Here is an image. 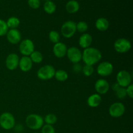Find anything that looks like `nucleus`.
Here are the masks:
<instances>
[{
    "label": "nucleus",
    "mask_w": 133,
    "mask_h": 133,
    "mask_svg": "<svg viewBox=\"0 0 133 133\" xmlns=\"http://www.w3.org/2000/svg\"><path fill=\"white\" fill-rule=\"evenodd\" d=\"M96 27L97 29L100 31H105L109 29V22L107 18H99L96 20L95 23Z\"/></svg>",
    "instance_id": "nucleus-19"
},
{
    "label": "nucleus",
    "mask_w": 133,
    "mask_h": 133,
    "mask_svg": "<svg viewBox=\"0 0 133 133\" xmlns=\"http://www.w3.org/2000/svg\"><path fill=\"white\" fill-rule=\"evenodd\" d=\"M88 24H87V22H84V21H81L76 24V29L79 32L84 33L88 30Z\"/></svg>",
    "instance_id": "nucleus-27"
},
{
    "label": "nucleus",
    "mask_w": 133,
    "mask_h": 133,
    "mask_svg": "<svg viewBox=\"0 0 133 133\" xmlns=\"http://www.w3.org/2000/svg\"><path fill=\"white\" fill-rule=\"evenodd\" d=\"M66 55L70 62L74 64L79 63L82 60L81 51L76 47H71L68 49Z\"/></svg>",
    "instance_id": "nucleus-10"
},
{
    "label": "nucleus",
    "mask_w": 133,
    "mask_h": 133,
    "mask_svg": "<svg viewBox=\"0 0 133 133\" xmlns=\"http://www.w3.org/2000/svg\"><path fill=\"white\" fill-rule=\"evenodd\" d=\"M116 96L119 99H123L127 96V92H126V88L123 87H120L119 89L117 90L115 92Z\"/></svg>",
    "instance_id": "nucleus-30"
},
{
    "label": "nucleus",
    "mask_w": 133,
    "mask_h": 133,
    "mask_svg": "<svg viewBox=\"0 0 133 133\" xmlns=\"http://www.w3.org/2000/svg\"><path fill=\"white\" fill-rule=\"evenodd\" d=\"M6 39L12 44H17L22 40V35L17 29H12L8 31L6 34Z\"/></svg>",
    "instance_id": "nucleus-13"
},
{
    "label": "nucleus",
    "mask_w": 133,
    "mask_h": 133,
    "mask_svg": "<svg viewBox=\"0 0 133 133\" xmlns=\"http://www.w3.org/2000/svg\"><path fill=\"white\" fill-rule=\"evenodd\" d=\"M101 51L95 48H86L82 53V60L86 65L93 66L101 59Z\"/></svg>",
    "instance_id": "nucleus-1"
},
{
    "label": "nucleus",
    "mask_w": 133,
    "mask_h": 133,
    "mask_svg": "<svg viewBox=\"0 0 133 133\" xmlns=\"http://www.w3.org/2000/svg\"><path fill=\"white\" fill-rule=\"evenodd\" d=\"M19 50L23 56L29 57L30 55L35 51L33 42L30 39H25L19 42Z\"/></svg>",
    "instance_id": "nucleus-8"
},
{
    "label": "nucleus",
    "mask_w": 133,
    "mask_h": 133,
    "mask_svg": "<svg viewBox=\"0 0 133 133\" xmlns=\"http://www.w3.org/2000/svg\"><path fill=\"white\" fill-rule=\"evenodd\" d=\"M35 133H37V132H35Z\"/></svg>",
    "instance_id": "nucleus-37"
},
{
    "label": "nucleus",
    "mask_w": 133,
    "mask_h": 133,
    "mask_svg": "<svg viewBox=\"0 0 133 133\" xmlns=\"http://www.w3.org/2000/svg\"><path fill=\"white\" fill-rule=\"evenodd\" d=\"M57 6L54 2L52 1H45L44 5V10L47 14H52L55 12Z\"/></svg>",
    "instance_id": "nucleus-21"
},
{
    "label": "nucleus",
    "mask_w": 133,
    "mask_h": 133,
    "mask_svg": "<svg viewBox=\"0 0 133 133\" xmlns=\"http://www.w3.org/2000/svg\"><path fill=\"white\" fill-rule=\"evenodd\" d=\"M49 38L51 42L57 44V43L59 42L61 36H60V34L57 31L53 30V31H50V32L49 33Z\"/></svg>",
    "instance_id": "nucleus-26"
},
{
    "label": "nucleus",
    "mask_w": 133,
    "mask_h": 133,
    "mask_svg": "<svg viewBox=\"0 0 133 133\" xmlns=\"http://www.w3.org/2000/svg\"><path fill=\"white\" fill-rule=\"evenodd\" d=\"M19 58V57L16 53H10L6 57L5 61L6 68L9 70H14L18 67Z\"/></svg>",
    "instance_id": "nucleus-12"
},
{
    "label": "nucleus",
    "mask_w": 133,
    "mask_h": 133,
    "mask_svg": "<svg viewBox=\"0 0 133 133\" xmlns=\"http://www.w3.org/2000/svg\"><path fill=\"white\" fill-rule=\"evenodd\" d=\"M54 77L57 79L58 81L64 82L66 81L68 78V74L65 70H58L57 71H55Z\"/></svg>",
    "instance_id": "nucleus-23"
},
{
    "label": "nucleus",
    "mask_w": 133,
    "mask_h": 133,
    "mask_svg": "<svg viewBox=\"0 0 133 133\" xmlns=\"http://www.w3.org/2000/svg\"><path fill=\"white\" fill-rule=\"evenodd\" d=\"M42 133H55V130L53 125L45 124L42 127Z\"/></svg>",
    "instance_id": "nucleus-31"
},
{
    "label": "nucleus",
    "mask_w": 133,
    "mask_h": 133,
    "mask_svg": "<svg viewBox=\"0 0 133 133\" xmlns=\"http://www.w3.org/2000/svg\"><path fill=\"white\" fill-rule=\"evenodd\" d=\"M44 1H51V0H44Z\"/></svg>",
    "instance_id": "nucleus-36"
},
{
    "label": "nucleus",
    "mask_w": 133,
    "mask_h": 133,
    "mask_svg": "<svg viewBox=\"0 0 133 133\" xmlns=\"http://www.w3.org/2000/svg\"><path fill=\"white\" fill-rule=\"evenodd\" d=\"M44 121L45 122L46 124L53 125V124H55L57 122V117L56 116L55 114H53V113H50V114H48L45 116Z\"/></svg>",
    "instance_id": "nucleus-25"
},
{
    "label": "nucleus",
    "mask_w": 133,
    "mask_h": 133,
    "mask_svg": "<svg viewBox=\"0 0 133 133\" xmlns=\"http://www.w3.org/2000/svg\"><path fill=\"white\" fill-rule=\"evenodd\" d=\"M68 48L65 44L62 42H58L55 44L53 48V52L55 56L57 58H63L66 55Z\"/></svg>",
    "instance_id": "nucleus-15"
},
{
    "label": "nucleus",
    "mask_w": 133,
    "mask_h": 133,
    "mask_svg": "<svg viewBox=\"0 0 133 133\" xmlns=\"http://www.w3.org/2000/svg\"><path fill=\"white\" fill-rule=\"evenodd\" d=\"M114 67L110 62L105 61L98 65L97 68V72L100 76L107 77L110 75L112 73Z\"/></svg>",
    "instance_id": "nucleus-11"
},
{
    "label": "nucleus",
    "mask_w": 133,
    "mask_h": 133,
    "mask_svg": "<svg viewBox=\"0 0 133 133\" xmlns=\"http://www.w3.org/2000/svg\"><path fill=\"white\" fill-rule=\"evenodd\" d=\"M55 70L51 65L47 64L40 68L37 71V77L41 80H49L54 77Z\"/></svg>",
    "instance_id": "nucleus-4"
},
{
    "label": "nucleus",
    "mask_w": 133,
    "mask_h": 133,
    "mask_svg": "<svg viewBox=\"0 0 133 133\" xmlns=\"http://www.w3.org/2000/svg\"><path fill=\"white\" fill-rule=\"evenodd\" d=\"M30 58L32 63L39 64L42 62L43 55L40 51H34L31 55H30Z\"/></svg>",
    "instance_id": "nucleus-24"
},
{
    "label": "nucleus",
    "mask_w": 133,
    "mask_h": 133,
    "mask_svg": "<svg viewBox=\"0 0 133 133\" xmlns=\"http://www.w3.org/2000/svg\"><path fill=\"white\" fill-rule=\"evenodd\" d=\"M126 92L127 96H128L130 98H133V85L131 84L128 87H126Z\"/></svg>",
    "instance_id": "nucleus-33"
},
{
    "label": "nucleus",
    "mask_w": 133,
    "mask_h": 133,
    "mask_svg": "<svg viewBox=\"0 0 133 133\" xmlns=\"http://www.w3.org/2000/svg\"><path fill=\"white\" fill-rule=\"evenodd\" d=\"M18 66H19V69L22 71H23V72H27V71H30L31 70V68H32V62L29 57L23 56L19 59Z\"/></svg>",
    "instance_id": "nucleus-16"
},
{
    "label": "nucleus",
    "mask_w": 133,
    "mask_h": 133,
    "mask_svg": "<svg viewBox=\"0 0 133 133\" xmlns=\"http://www.w3.org/2000/svg\"><path fill=\"white\" fill-rule=\"evenodd\" d=\"M92 43V37L90 34L84 33L80 36L79 40V44L82 48L86 49L90 47Z\"/></svg>",
    "instance_id": "nucleus-17"
},
{
    "label": "nucleus",
    "mask_w": 133,
    "mask_h": 133,
    "mask_svg": "<svg viewBox=\"0 0 133 133\" xmlns=\"http://www.w3.org/2000/svg\"><path fill=\"white\" fill-rule=\"evenodd\" d=\"M116 81L121 87L126 88L131 84L132 75L126 70H121L117 74Z\"/></svg>",
    "instance_id": "nucleus-7"
},
{
    "label": "nucleus",
    "mask_w": 133,
    "mask_h": 133,
    "mask_svg": "<svg viewBox=\"0 0 133 133\" xmlns=\"http://www.w3.org/2000/svg\"><path fill=\"white\" fill-rule=\"evenodd\" d=\"M44 118L36 114H31L26 118L25 123L27 127L32 130H38L44 125Z\"/></svg>",
    "instance_id": "nucleus-2"
},
{
    "label": "nucleus",
    "mask_w": 133,
    "mask_h": 133,
    "mask_svg": "<svg viewBox=\"0 0 133 133\" xmlns=\"http://www.w3.org/2000/svg\"><path fill=\"white\" fill-rule=\"evenodd\" d=\"M76 23L74 21L68 20L65 22L61 27V33L64 38H70L76 32Z\"/></svg>",
    "instance_id": "nucleus-5"
},
{
    "label": "nucleus",
    "mask_w": 133,
    "mask_h": 133,
    "mask_svg": "<svg viewBox=\"0 0 133 133\" xmlns=\"http://www.w3.org/2000/svg\"><path fill=\"white\" fill-rule=\"evenodd\" d=\"M8 31H9V28H8L6 22L0 19V36L6 35Z\"/></svg>",
    "instance_id": "nucleus-29"
},
{
    "label": "nucleus",
    "mask_w": 133,
    "mask_h": 133,
    "mask_svg": "<svg viewBox=\"0 0 133 133\" xmlns=\"http://www.w3.org/2000/svg\"><path fill=\"white\" fill-rule=\"evenodd\" d=\"M120 87H121L119 85V84H118L117 82H116V83H114V84H112V89L114 92H116V91L118 89H119Z\"/></svg>",
    "instance_id": "nucleus-35"
},
{
    "label": "nucleus",
    "mask_w": 133,
    "mask_h": 133,
    "mask_svg": "<svg viewBox=\"0 0 133 133\" xmlns=\"http://www.w3.org/2000/svg\"><path fill=\"white\" fill-rule=\"evenodd\" d=\"M82 68H83L81 67V66L79 63L74 64V68H73V69H74V71H75V73L80 72V71L82 70Z\"/></svg>",
    "instance_id": "nucleus-34"
},
{
    "label": "nucleus",
    "mask_w": 133,
    "mask_h": 133,
    "mask_svg": "<svg viewBox=\"0 0 133 133\" xmlns=\"http://www.w3.org/2000/svg\"><path fill=\"white\" fill-rule=\"evenodd\" d=\"M116 51L119 53H125L129 51L131 48V43L129 40L123 38H118L114 44Z\"/></svg>",
    "instance_id": "nucleus-6"
},
{
    "label": "nucleus",
    "mask_w": 133,
    "mask_h": 133,
    "mask_svg": "<svg viewBox=\"0 0 133 133\" xmlns=\"http://www.w3.org/2000/svg\"><path fill=\"white\" fill-rule=\"evenodd\" d=\"M6 23L7 25L8 28L12 29H16L19 26V23H20V21L17 17L12 16L7 19Z\"/></svg>",
    "instance_id": "nucleus-22"
},
{
    "label": "nucleus",
    "mask_w": 133,
    "mask_h": 133,
    "mask_svg": "<svg viewBox=\"0 0 133 133\" xmlns=\"http://www.w3.org/2000/svg\"><path fill=\"white\" fill-rule=\"evenodd\" d=\"M125 107L122 103L116 102L112 104L109 109L110 116L113 118H119L124 114Z\"/></svg>",
    "instance_id": "nucleus-9"
},
{
    "label": "nucleus",
    "mask_w": 133,
    "mask_h": 133,
    "mask_svg": "<svg viewBox=\"0 0 133 133\" xmlns=\"http://www.w3.org/2000/svg\"><path fill=\"white\" fill-rule=\"evenodd\" d=\"M80 8L79 3L75 0H70L66 3V10L70 14H74L78 12Z\"/></svg>",
    "instance_id": "nucleus-20"
},
{
    "label": "nucleus",
    "mask_w": 133,
    "mask_h": 133,
    "mask_svg": "<svg viewBox=\"0 0 133 133\" xmlns=\"http://www.w3.org/2000/svg\"><path fill=\"white\" fill-rule=\"evenodd\" d=\"M28 5L31 8L33 9H37L40 7V0H28Z\"/></svg>",
    "instance_id": "nucleus-32"
},
{
    "label": "nucleus",
    "mask_w": 133,
    "mask_h": 133,
    "mask_svg": "<svg viewBox=\"0 0 133 133\" xmlns=\"http://www.w3.org/2000/svg\"><path fill=\"white\" fill-rule=\"evenodd\" d=\"M110 88L109 82L103 79H98L95 83V89L98 94L103 95L108 92Z\"/></svg>",
    "instance_id": "nucleus-14"
},
{
    "label": "nucleus",
    "mask_w": 133,
    "mask_h": 133,
    "mask_svg": "<svg viewBox=\"0 0 133 133\" xmlns=\"http://www.w3.org/2000/svg\"><path fill=\"white\" fill-rule=\"evenodd\" d=\"M94 71V69L93 66H90V65L85 64V66H83V68H82V71H83V74L87 77L92 75L93 74Z\"/></svg>",
    "instance_id": "nucleus-28"
},
{
    "label": "nucleus",
    "mask_w": 133,
    "mask_h": 133,
    "mask_svg": "<svg viewBox=\"0 0 133 133\" xmlns=\"http://www.w3.org/2000/svg\"><path fill=\"white\" fill-rule=\"evenodd\" d=\"M101 101H102V99H101V96L98 94H94L88 97L87 99V104L90 107L95 108L98 107L101 104Z\"/></svg>",
    "instance_id": "nucleus-18"
},
{
    "label": "nucleus",
    "mask_w": 133,
    "mask_h": 133,
    "mask_svg": "<svg viewBox=\"0 0 133 133\" xmlns=\"http://www.w3.org/2000/svg\"><path fill=\"white\" fill-rule=\"evenodd\" d=\"M15 125V118L10 112H3L0 116V126L5 130H10Z\"/></svg>",
    "instance_id": "nucleus-3"
}]
</instances>
